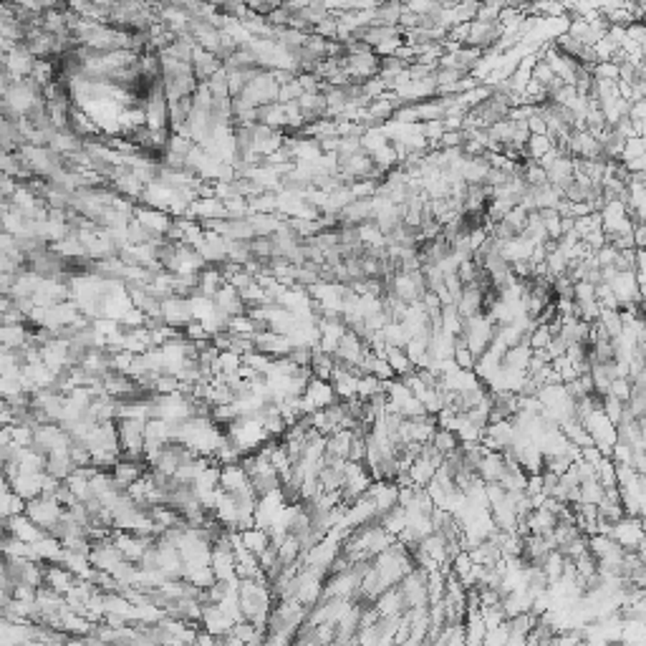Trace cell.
<instances>
[{"label":"cell","instance_id":"3","mask_svg":"<svg viewBox=\"0 0 646 646\" xmlns=\"http://www.w3.org/2000/svg\"><path fill=\"white\" fill-rule=\"evenodd\" d=\"M374 609H377L379 619H391V616H402L404 611H407V606H404V598L402 593H399V588H386L382 593V596L374 601Z\"/></svg>","mask_w":646,"mask_h":646},{"label":"cell","instance_id":"1","mask_svg":"<svg viewBox=\"0 0 646 646\" xmlns=\"http://www.w3.org/2000/svg\"><path fill=\"white\" fill-rule=\"evenodd\" d=\"M609 538L624 551L644 553V530H641V518H628L624 515L621 520L611 525Z\"/></svg>","mask_w":646,"mask_h":646},{"label":"cell","instance_id":"2","mask_svg":"<svg viewBox=\"0 0 646 646\" xmlns=\"http://www.w3.org/2000/svg\"><path fill=\"white\" fill-rule=\"evenodd\" d=\"M366 497L374 502V510H377V520L382 515H386L389 510H394L399 505V487L394 483H386V480H374L371 487L366 490Z\"/></svg>","mask_w":646,"mask_h":646},{"label":"cell","instance_id":"5","mask_svg":"<svg viewBox=\"0 0 646 646\" xmlns=\"http://www.w3.org/2000/svg\"><path fill=\"white\" fill-rule=\"evenodd\" d=\"M505 646H527V644H525V639H523V636L510 634V639H508V644H505Z\"/></svg>","mask_w":646,"mask_h":646},{"label":"cell","instance_id":"4","mask_svg":"<svg viewBox=\"0 0 646 646\" xmlns=\"http://www.w3.org/2000/svg\"><path fill=\"white\" fill-rule=\"evenodd\" d=\"M429 445L434 447V450L442 455V457H447L450 452H455L459 447V442H457V437H455V432H450V429H439L437 427V432H434V437H432V442Z\"/></svg>","mask_w":646,"mask_h":646}]
</instances>
